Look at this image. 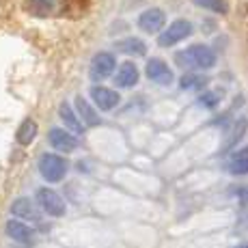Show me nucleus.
<instances>
[{"label": "nucleus", "instance_id": "1", "mask_svg": "<svg viewBox=\"0 0 248 248\" xmlns=\"http://www.w3.org/2000/svg\"><path fill=\"white\" fill-rule=\"evenodd\" d=\"M216 61H218L216 52L205 44L188 46L175 54V63L188 71H207V69L216 67Z\"/></svg>", "mask_w": 248, "mask_h": 248}, {"label": "nucleus", "instance_id": "2", "mask_svg": "<svg viewBox=\"0 0 248 248\" xmlns=\"http://www.w3.org/2000/svg\"><path fill=\"white\" fill-rule=\"evenodd\" d=\"M69 173V162L67 158L59 154H44L39 158V175L47 184H59L67 177Z\"/></svg>", "mask_w": 248, "mask_h": 248}, {"label": "nucleus", "instance_id": "3", "mask_svg": "<svg viewBox=\"0 0 248 248\" xmlns=\"http://www.w3.org/2000/svg\"><path fill=\"white\" fill-rule=\"evenodd\" d=\"M192 32H194V26H192L190 20H175V22H170V26H166L164 31L160 32L158 46L160 47H170V46L179 44V41L188 39Z\"/></svg>", "mask_w": 248, "mask_h": 248}, {"label": "nucleus", "instance_id": "4", "mask_svg": "<svg viewBox=\"0 0 248 248\" xmlns=\"http://www.w3.org/2000/svg\"><path fill=\"white\" fill-rule=\"evenodd\" d=\"M35 199H37V205L41 207V212H46L47 216H52V218H61V216H65V212H67L61 194L54 192L52 188H39L35 194Z\"/></svg>", "mask_w": 248, "mask_h": 248}, {"label": "nucleus", "instance_id": "5", "mask_svg": "<svg viewBox=\"0 0 248 248\" xmlns=\"http://www.w3.org/2000/svg\"><path fill=\"white\" fill-rule=\"evenodd\" d=\"M114 69H117V59H114L112 52H97L91 61L89 76L93 82H102V80L110 78Z\"/></svg>", "mask_w": 248, "mask_h": 248}, {"label": "nucleus", "instance_id": "6", "mask_svg": "<svg viewBox=\"0 0 248 248\" xmlns=\"http://www.w3.org/2000/svg\"><path fill=\"white\" fill-rule=\"evenodd\" d=\"M145 74H147V78H149L151 82L160 84V87H169V84H173V80H175L173 69H170L169 63L162 61V59H149L147 61Z\"/></svg>", "mask_w": 248, "mask_h": 248}, {"label": "nucleus", "instance_id": "7", "mask_svg": "<svg viewBox=\"0 0 248 248\" xmlns=\"http://www.w3.org/2000/svg\"><path fill=\"white\" fill-rule=\"evenodd\" d=\"M166 26V13L162 9H147L138 16V28L147 35H158Z\"/></svg>", "mask_w": 248, "mask_h": 248}, {"label": "nucleus", "instance_id": "8", "mask_svg": "<svg viewBox=\"0 0 248 248\" xmlns=\"http://www.w3.org/2000/svg\"><path fill=\"white\" fill-rule=\"evenodd\" d=\"M47 140L61 154H71V151L78 149V138L67 130H61V127H52L50 134H47Z\"/></svg>", "mask_w": 248, "mask_h": 248}, {"label": "nucleus", "instance_id": "9", "mask_svg": "<svg viewBox=\"0 0 248 248\" xmlns=\"http://www.w3.org/2000/svg\"><path fill=\"white\" fill-rule=\"evenodd\" d=\"M91 99L95 102V106L99 110H112V108L119 106L121 102V95L117 93L114 89H108V87H91Z\"/></svg>", "mask_w": 248, "mask_h": 248}, {"label": "nucleus", "instance_id": "10", "mask_svg": "<svg viewBox=\"0 0 248 248\" xmlns=\"http://www.w3.org/2000/svg\"><path fill=\"white\" fill-rule=\"evenodd\" d=\"M11 212H13V216L22 218L26 222H41V207L26 197L16 199L11 205Z\"/></svg>", "mask_w": 248, "mask_h": 248}, {"label": "nucleus", "instance_id": "11", "mask_svg": "<svg viewBox=\"0 0 248 248\" xmlns=\"http://www.w3.org/2000/svg\"><path fill=\"white\" fill-rule=\"evenodd\" d=\"M4 231H7V235L11 237V240L20 242V244H32L37 237L35 229L24 220H9L7 227H4Z\"/></svg>", "mask_w": 248, "mask_h": 248}, {"label": "nucleus", "instance_id": "12", "mask_svg": "<svg viewBox=\"0 0 248 248\" xmlns=\"http://www.w3.org/2000/svg\"><path fill=\"white\" fill-rule=\"evenodd\" d=\"M138 80H140V71H138L136 63H132V61H125L117 69V74H114V84L119 89H134Z\"/></svg>", "mask_w": 248, "mask_h": 248}, {"label": "nucleus", "instance_id": "13", "mask_svg": "<svg viewBox=\"0 0 248 248\" xmlns=\"http://www.w3.org/2000/svg\"><path fill=\"white\" fill-rule=\"evenodd\" d=\"M74 104H76V112H78L80 121L84 123V127H87V125H89V127H95V125H99V123H102L99 114L95 112V108L91 106V104L82 97V95H78V97L74 99Z\"/></svg>", "mask_w": 248, "mask_h": 248}, {"label": "nucleus", "instance_id": "14", "mask_svg": "<svg viewBox=\"0 0 248 248\" xmlns=\"http://www.w3.org/2000/svg\"><path fill=\"white\" fill-rule=\"evenodd\" d=\"M59 117H61V121L65 123V127H67L71 134H82L84 132V123L80 121L78 112H74V108H71L67 102H63L59 106Z\"/></svg>", "mask_w": 248, "mask_h": 248}, {"label": "nucleus", "instance_id": "15", "mask_svg": "<svg viewBox=\"0 0 248 248\" xmlns=\"http://www.w3.org/2000/svg\"><path fill=\"white\" fill-rule=\"evenodd\" d=\"M227 170L235 177H242V175H248V147H242V149L233 151L231 158L227 160Z\"/></svg>", "mask_w": 248, "mask_h": 248}, {"label": "nucleus", "instance_id": "16", "mask_svg": "<svg viewBox=\"0 0 248 248\" xmlns=\"http://www.w3.org/2000/svg\"><path fill=\"white\" fill-rule=\"evenodd\" d=\"M114 47H117V52L127 54V56H145L147 54V44L142 39H138V37H125V39L117 41Z\"/></svg>", "mask_w": 248, "mask_h": 248}, {"label": "nucleus", "instance_id": "17", "mask_svg": "<svg viewBox=\"0 0 248 248\" xmlns=\"http://www.w3.org/2000/svg\"><path fill=\"white\" fill-rule=\"evenodd\" d=\"M209 78L203 74H194V71H186L179 78V89L181 91H205L207 89Z\"/></svg>", "mask_w": 248, "mask_h": 248}, {"label": "nucleus", "instance_id": "18", "mask_svg": "<svg viewBox=\"0 0 248 248\" xmlns=\"http://www.w3.org/2000/svg\"><path fill=\"white\" fill-rule=\"evenodd\" d=\"M246 130H248V121H246V119H237V121L233 123V127L229 130V138L225 140V145H222V151L233 149V147H235L237 142H240L242 138H244Z\"/></svg>", "mask_w": 248, "mask_h": 248}, {"label": "nucleus", "instance_id": "19", "mask_svg": "<svg viewBox=\"0 0 248 248\" xmlns=\"http://www.w3.org/2000/svg\"><path fill=\"white\" fill-rule=\"evenodd\" d=\"M16 136H17V142H20V145H31L37 136V123L32 121V119L22 121V125H20V130H17Z\"/></svg>", "mask_w": 248, "mask_h": 248}, {"label": "nucleus", "instance_id": "20", "mask_svg": "<svg viewBox=\"0 0 248 248\" xmlns=\"http://www.w3.org/2000/svg\"><path fill=\"white\" fill-rule=\"evenodd\" d=\"M199 106L201 108H218V104L222 102V91H209V89H205L201 91V95H199Z\"/></svg>", "mask_w": 248, "mask_h": 248}, {"label": "nucleus", "instance_id": "21", "mask_svg": "<svg viewBox=\"0 0 248 248\" xmlns=\"http://www.w3.org/2000/svg\"><path fill=\"white\" fill-rule=\"evenodd\" d=\"M197 7L207 9L212 13H227V2L225 0H192Z\"/></svg>", "mask_w": 248, "mask_h": 248}, {"label": "nucleus", "instance_id": "22", "mask_svg": "<svg viewBox=\"0 0 248 248\" xmlns=\"http://www.w3.org/2000/svg\"><path fill=\"white\" fill-rule=\"evenodd\" d=\"M235 197H237V201H240V203L248 205V186H242V188L235 192Z\"/></svg>", "mask_w": 248, "mask_h": 248}, {"label": "nucleus", "instance_id": "23", "mask_svg": "<svg viewBox=\"0 0 248 248\" xmlns=\"http://www.w3.org/2000/svg\"><path fill=\"white\" fill-rule=\"evenodd\" d=\"M39 7H44V9H52L56 4V0H35Z\"/></svg>", "mask_w": 248, "mask_h": 248}, {"label": "nucleus", "instance_id": "24", "mask_svg": "<svg viewBox=\"0 0 248 248\" xmlns=\"http://www.w3.org/2000/svg\"><path fill=\"white\" fill-rule=\"evenodd\" d=\"M237 248H248V242H246V244H240V246H237Z\"/></svg>", "mask_w": 248, "mask_h": 248}]
</instances>
